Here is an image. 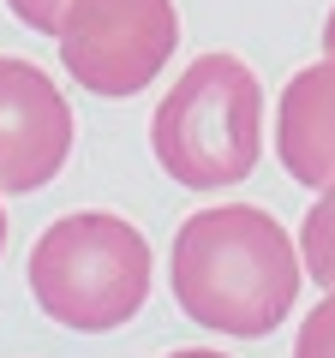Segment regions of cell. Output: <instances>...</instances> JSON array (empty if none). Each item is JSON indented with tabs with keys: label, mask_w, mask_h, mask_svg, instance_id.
<instances>
[{
	"label": "cell",
	"mask_w": 335,
	"mask_h": 358,
	"mask_svg": "<svg viewBox=\"0 0 335 358\" xmlns=\"http://www.w3.org/2000/svg\"><path fill=\"white\" fill-rule=\"evenodd\" d=\"M299 281H306L299 245L258 203L198 209L174 239V299L198 329L258 341L287 322Z\"/></svg>",
	"instance_id": "cell-1"
},
{
	"label": "cell",
	"mask_w": 335,
	"mask_h": 358,
	"mask_svg": "<svg viewBox=\"0 0 335 358\" xmlns=\"http://www.w3.org/2000/svg\"><path fill=\"white\" fill-rule=\"evenodd\" d=\"M150 150L186 192L240 185L264 155V90L240 54H198L150 114Z\"/></svg>",
	"instance_id": "cell-2"
},
{
	"label": "cell",
	"mask_w": 335,
	"mask_h": 358,
	"mask_svg": "<svg viewBox=\"0 0 335 358\" xmlns=\"http://www.w3.org/2000/svg\"><path fill=\"white\" fill-rule=\"evenodd\" d=\"M30 299L78 334H108L150 299V245L126 215H60L30 251Z\"/></svg>",
	"instance_id": "cell-3"
},
{
	"label": "cell",
	"mask_w": 335,
	"mask_h": 358,
	"mask_svg": "<svg viewBox=\"0 0 335 358\" xmlns=\"http://www.w3.org/2000/svg\"><path fill=\"white\" fill-rule=\"evenodd\" d=\"M54 42L90 96H138L180 48V13L174 0H66Z\"/></svg>",
	"instance_id": "cell-4"
},
{
	"label": "cell",
	"mask_w": 335,
	"mask_h": 358,
	"mask_svg": "<svg viewBox=\"0 0 335 358\" xmlns=\"http://www.w3.org/2000/svg\"><path fill=\"white\" fill-rule=\"evenodd\" d=\"M72 155V108L42 66L0 54V192H42Z\"/></svg>",
	"instance_id": "cell-5"
},
{
	"label": "cell",
	"mask_w": 335,
	"mask_h": 358,
	"mask_svg": "<svg viewBox=\"0 0 335 358\" xmlns=\"http://www.w3.org/2000/svg\"><path fill=\"white\" fill-rule=\"evenodd\" d=\"M275 155L287 179L323 192L335 185V54L287 78L275 102Z\"/></svg>",
	"instance_id": "cell-6"
},
{
	"label": "cell",
	"mask_w": 335,
	"mask_h": 358,
	"mask_svg": "<svg viewBox=\"0 0 335 358\" xmlns=\"http://www.w3.org/2000/svg\"><path fill=\"white\" fill-rule=\"evenodd\" d=\"M299 263H306V275L323 293L335 287V185H323L311 215L299 221Z\"/></svg>",
	"instance_id": "cell-7"
},
{
	"label": "cell",
	"mask_w": 335,
	"mask_h": 358,
	"mask_svg": "<svg viewBox=\"0 0 335 358\" xmlns=\"http://www.w3.org/2000/svg\"><path fill=\"white\" fill-rule=\"evenodd\" d=\"M294 358H335V287L306 310V322L294 334Z\"/></svg>",
	"instance_id": "cell-8"
},
{
	"label": "cell",
	"mask_w": 335,
	"mask_h": 358,
	"mask_svg": "<svg viewBox=\"0 0 335 358\" xmlns=\"http://www.w3.org/2000/svg\"><path fill=\"white\" fill-rule=\"evenodd\" d=\"M6 6H13V18H18V24L48 30V36H54V24H60V13H66V0H6Z\"/></svg>",
	"instance_id": "cell-9"
},
{
	"label": "cell",
	"mask_w": 335,
	"mask_h": 358,
	"mask_svg": "<svg viewBox=\"0 0 335 358\" xmlns=\"http://www.w3.org/2000/svg\"><path fill=\"white\" fill-rule=\"evenodd\" d=\"M323 54H335V6H329V18H323Z\"/></svg>",
	"instance_id": "cell-10"
},
{
	"label": "cell",
	"mask_w": 335,
	"mask_h": 358,
	"mask_svg": "<svg viewBox=\"0 0 335 358\" xmlns=\"http://www.w3.org/2000/svg\"><path fill=\"white\" fill-rule=\"evenodd\" d=\"M168 358H228V352H210V346H186V352H168Z\"/></svg>",
	"instance_id": "cell-11"
},
{
	"label": "cell",
	"mask_w": 335,
	"mask_h": 358,
	"mask_svg": "<svg viewBox=\"0 0 335 358\" xmlns=\"http://www.w3.org/2000/svg\"><path fill=\"white\" fill-rule=\"evenodd\" d=\"M0 245H6V209H0Z\"/></svg>",
	"instance_id": "cell-12"
}]
</instances>
